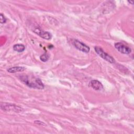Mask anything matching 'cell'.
<instances>
[{
    "label": "cell",
    "instance_id": "cell-1",
    "mask_svg": "<svg viewBox=\"0 0 134 134\" xmlns=\"http://www.w3.org/2000/svg\"><path fill=\"white\" fill-rule=\"evenodd\" d=\"M20 80L28 87L32 88L42 90L44 86L39 78L29 77L27 75H22L20 77Z\"/></svg>",
    "mask_w": 134,
    "mask_h": 134
},
{
    "label": "cell",
    "instance_id": "cell-2",
    "mask_svg": "<svg viewBox=\"0 0 134 134\" xmlns=\"http://www.w3.org/2000/svg\"><path fill=\"white\" fill-rule=\"evenodd\" d=\"M0 107L2 110L5 111H13L19 113L23 111V108L14 104L1 102L0 104Z\"/></svg>",
    "mask_w": 134,
    "mask_h": 134
},
{
    "label": "cell",
    "instance_id": "cell-3",
    "mask_svg": "<svg viewBox=\"0 0 134 134\" xmlns=\"http://www.w3.org/2000/svg\"><path fill=\"white\" fill-rule=\"evenodd\" d=\"M94 50L96 52V53L102 58L105 60L107 62L110 63H115V59L110 55L104 52V51L100 47L96 46L94 47Z\"/></svg>",
    "mask_w": 134,
    "mask_h": 134
},
{
    "label": "cell",
    "instance_id": "cell-4",
    "mask_svg": "<svg viewBox=\"0 0 134 134\" xmlns=\"http://www.w3.org/2000/svg\"><path fill=\"white\" fill-rule=\"evenodd\" d=\"M72 43L74 46L79 50L85 53H88L90 52V47L80 41L77 39H74Z\"/></svg>",
    "mask_w": 134,
    "mask_h": 134
},
{
    "label": "cell",
    "instance_id": "cell-5",
    "mask_svg": "<svg viewBox=\"0 0 134 134\" xmlns=\"http://www.w3.org/2000/svg\"><path fill=\"white\" fill-rule=\"evenodd\" d=\"M33 31L36 34H37L38 35H39L40 37L42 38L43 39H44L46 40H50L52 38V35L50 32L48 31H43L40 27H35Z\"/></svg>",
    "mask_w": 134,
    "mask_h": 134
},
{
    "label": "cell",
    "instance_id": "cell-6",
    "mask_svg": "<svg viewBox=\"0 0 134 134\" xmlns=\"http://www.w3.org/2000/svg\"><path fill=\"white\" fill-rule=\"evenodd\" d=\"M115 48L120 53L125 54H128L131 53V49L124 44L121 42H116L114 44Z\"/></svg>",
    "mask_w": 134,
    "mask_h": 134
},
{
    "label": "cell",
    "instance_id": "cell-7",
    "mask_svg": "<svg viewBox=\"0 0 134 134\" xmlns=\"http://www.w3.org/2000/svg\"><path fill=\"white\" fill-rule=\"evenodd\" d=\"M90 86L95 90L100 91L103 90V85L101 82L96 80H92L90 83Z\"/></svg>",
    "mask_w": 134,
    "mask_h": 134
},
{
    "label": "cell",
    "instance_id": "cell-8",
    "mask_svg": "<svg viewBox=\"0 0 134 134\" xmlns=\"http://www.w3.org/2000/svg\"><path fill=\"white\" fill-rule=\"evenodd\" d=\"M26 68L24 66H13L9 68L7 70V71L11 73H14L16 72H20L24 71Z\"/></svg>",
    "mask_w": 134,
    "mask_h": 134
},
{
    "label": "cell",
    "instance_id": "cell-9",
    "mask_svg": "<svg viewBox=\"0 0 134 134\" xmlns=\"http://www.w3.org/2000/svg\"><path fill=\"white\" fill-rule=\"evenodd\" d=\"M25 49V46L23 44H16L13 46V50L18 52H23Z\"/></svg>",
    "mask_w": 134,
    "mask_h": 134
},
{
    "label": "cell",
    "instance_id": "cell-10",
    "mask_svg": "<svg viewBox=\"0 0 134 134\" xmlns=\"http://www.w3.org/2000/svg\"><path fill=\"white\" fill-rule=\"evenodd\" d=\"M49 58H50V55L47 52H45L43 54H42L40 56V60L44 62L47 61L49 60Z\"/></svg>",
    "mask_w": 134,
    "mask_h": 134
},
{
    "label": "cell",
    "instance_id": "cell-11",
    "mask_svg": "<svg viewBox=\"0 0 134 134\" xmlns=\"http://www.w3.org/2000/svg\"><path fill=\"white\" fill-rule=\"evenodd\" d=\"M0 18H1V24H4V23H6V18L2 13L0 15Z\"/></svg>",
    "mask_w": 134,
    "mask_h": 134
},
{
    "label": "cell",
    "instance_id": "cell-12",
    "mask_svg": "<svg viewBox=\"0 0 134 134\" xmlns=\"http://www.w3.org/2000/svg\"><path fill=\"white\" fill-rule=\"evenodd\" d=\"M34 122H35V124H36L38 125H40V126L45 125V124L43 121H40V120H35L34 121Z\"/></svg>",
    "mask_w": 134,
    "mask_h": 134
},
{
    "label": "cell",
    "instance_id": "cell-13",
    "mask_svg": "<svg viewBox=\"0 0 134 134\" xmlns=\"http://www.w3.org/2000/svg\"><path fill=\"white\" fill-rule=\"evenodd\" d=\"M128 2L129 3H130V4H131L132 5H133V2L132 1H128Z\"/></svg>",
    "mask_w": 134,
    "mask_h": 134
}]
</instances>
